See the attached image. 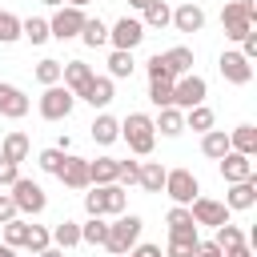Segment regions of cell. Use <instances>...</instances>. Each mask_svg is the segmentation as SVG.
Here are the masks:
<instances>
[{"label": "cell", "mask_w": 257, "mask_h": 257, "mask_svg": "<svg viewBox=\"0 0 257 257\" xmlns=\"http://www.w3.org/2000/svg\"><path fill=\"white\" fill-rule=\"evenodd\" d=\"M124 137H128V145H133L137 153H149V149H153V120L141 116V112H133V116L124 120Z\"/></svg>", "instance_id": "obj_1"}, {"label": "cell", "mask_w": 257, "mask_h": 257, "mask_svg": "<svg viewBox=\"0 0 257 257\" xmlns=\"http://www.w3.org/2000/svg\"><path fill=\"white\" fill-rule=\"evenodd\" d=\"M137 233H141V217H124L116 229H108V241H104V245H108L112 253H124V249L137 241Z\"/></svg>", "instance_id": "obj_2"}, {"label": "cell", "mask_w": 257, "mask_h": 257, "mask_svg": "<svg viewBox=\"0 0 257 257\" xmlns=\"http://www.w3.org/2000/svg\"><path fill=\"white\" fill-rule=\"evenodd\" d=\"M221 20H225V28H229V36H237V40H245L249 32H253V16L241 8V4H225V12H221Z\"/></svg>", "instance_id": "obj_3"}, {"label": "cell", "mask_w": 257, "mask_h": 257, "mask_svg": "<svg viewBox=\"0 0 257 257\" xmlns=\"http://www.w3.org/2000/svg\"><path fill=\"white\" fill-rule=\"evenodd\" d=\"M221 173H225V181H249L253 177V161L245 157V153H225V161H221Z\"/></svg>", "instance_id": "obj_4"}, {"label": "cell", "mask_w": 257, "mask_h": 257, "mask_svg": "<svg viewBox=\"0 0 257 257\" xmlns=\"http://www.w3.org/2000/svg\"><path fill=\"white\" fill-rule=\"evenodd\" d=\"M165 185H169V197H173V201H193V193H197V181H193V173H185V169L165 173Z\"/></svg>", "instance_id": "obj_5"}, {"label": "cell", "mask_w": 257, "mask_h": 257, "mask_svg": "<svg viewBox=\"0 0 257 257\" xmlns=\"http://www.w3.org/2000/svg\"><path fill=\"white\" fill-rule=\"evenodd\" d=\"M221 72H225V80H233V84H245V80L253 76L249 60H245L241 52H225V56H221Z\"/></svg>", "instance_id": "obj_6"}, {"label": "cell", "mask_w": 257, "mask_h": 257, "mask_svg": "<svg viewBox=\"0 0 257 257\" xmlns=\"http://www.w3.org/2000/svg\"><path fill=\"white\" fill-rule=\"evenodd\" d=\"M173 100H177V104H185V108L201 104V100H205V80H201V76H189V80H181V84L173 88Z\"/></svg>", "instance_id": "obj_7"}, {"label": "cell", "mask_w": 257, "mask_h": 257, "mask_svg": "<svg viewBox=\"0 0 257 257\" xmlns=\"http://www.w3.org/2000/svg\"><path fill=\"white\" fill-rule=\"evenodd\" d=\"M141 36H145L141 20H128V16H124V20H116V28H112V40H116V48H120V52H124V48H133Z\"/></svg>", "instance_id": "obj_8"}, {"label": "cell", "mask_w": 257, "mask_h": 257, "mask_svg": "<svg viewBox=\"0 0 257 257\" xmlns=\"http://www.w3.org/2000/svg\"><path fill=\"white\" fill-rule=\"evenodd\" d=\"M189 217H197V221H205V225H229V213H225V205H217V201H193V213Z\"/></svg>", "instance_id": "obj_9"}, {"label": "cell", "mask_w": 257, "mask_h": 257, "mask_svg": "<svg viewBox=\"0 0 257 257\" xmlns=\"http://www.w3.org/2000/svg\"><path fill=\"white\" fill-rule=\"evenodd\" d=\"M12 205H20V209H44V193L32 185V181H16V197H12Z\"/></svg>", "instance_id": "obj_10"}, {"label": "cell", "mask_w": 257, "mask_h": 257, "mask_svg": "<svg viewBox=\"0 0 257 257\" xmlns=\"http://www.w3.org/2000/svg\"><path fill=\"white\" fill-rule=\"evenodd\" d=\"M40 108H44V116H52V120H56V116H68V108H72V96H68L64 88H52V92L44 96V104H40Z\"/></svg>", "instance_id": "obj_11"}, {"label": "cell", "mask_w": 257, "mask_h": 257, "mask_svg": "<svg viewBox=\"0 0 257 257\" xmlns=\"http://www.w3.org/2000/svg\"><path fill=\"white\" fill-rule=\"evenodd\" d=\"M0 112H8V116H24V112H28V100H24L12 84H0Z\"/></svg>", "instance_id": "obj_12"}, {"label": "cell", "mask_w": 257, "mask_h": 257, "mask_svg": "<svg viewBox=\"0 0 257 257\" xmlns=\"http://www.w3.org/2000/svg\"><path fill=\"white\" fill-rule=\"evenodd\" d=\"M201 24H205V12H201L197 4H181V8H177V28H181V32H197Z\"/></svg>", "instance_id": "obj_13"}, {"label": "cell", "mask_w": 257, "mask_h": 257, "mask_svg": "<svg viewBox=\"0 0 257 257\" xmlns=\"http://www.w3.org/2000/svg\"><path fill=\"white\" fill-rule=\"evenodd\" d=\"M76 28H84V16H80L76 8H68V12H60V16L52 20V32H56L60 40H64V36H72Z\"/></svg>", "instance_id": "obj_14"}, {"label": "cell", "mask_w": 257, "mask_h": 257, "mask_svg": "<svg viewBox=\"0 0 257 257\" xmlns=\"http://www.w3.org/2000/svg\"><path fill=\"white\" fill-rule=\"evenodd\" d=\"M56 173H60L68 185H84V181H88V165H84V161H76V157H64V165H60Z\"/></svg>", "instance_id": "obj_15"}, {"label": "cell", "mask_w": 257, "mask_h": 257, "mask_svg": "<svg viewBox=\"0 0 257 257\" xmlns=\"http://www.w3.org/2000/svg\"><path fill=\"white\" fill-rule=\"evenodd\" d=\"M161 64H165V72L173 76V72H185L189 64H193V52L189 48H173V52H165L161 56Z\"/></svg>", "instance_id": "obj_16"}, {"label": "cell", "mask_w": 257, "mask_h": 257, "mask_svg": "<svg viewBox=\"0 0 257 257\" xmlns=\"http://www.w3.org/2000/svg\"><path fill=\"white\" fill-rule=\"evenodd\" d=\"M84 100H92V104H108V100H112V84H108V80H92V84L84 88Z\"/></svg>", "instance_id": "obj_17"}, {"label": "cell", "mask_w": 257, "mask_h": 257, "mask_svg": "<svg viewBox=\"0 0 257 257\" xmlns=\"http://www.w3.org/2000/svg\"><path fill=\"white\" fill-rule=\"evenodd\" d=\"M149 96H153V104H173V84H169V76H153Z\"/></svg>", "instance_id": "obj_18"}, {"label": "cell", "mask_w": 257, "mask_h": 257, "mask_svg": "<svg viewBox=\"0 0 257 257\" xmlns=\"http://www.w3.org/2000/svg\"><path fill=\"white\" fill-rule=\"evenodd\" d=\"M213 245H217V249H229V253H233V249H241V229H233V225H221Z\"/></svg>", "instance_id": "obj_19"}, {"label": "cell", "mask_w": 257, "mask_h": 257, "mask_svg": "<svg viewBox=\"0 0 257 257\" xmlns=\"http://www.w3.org/2000/svg\"><path fill=\"white\" fill-rule=\"evenodd\" d=\"M233 145H237V149L249 157V153H253V145H257V133H253V124H241V128L233 133Z\"/></svg>", "instance_id": "obj_20"}, {"label": "cell", "mask_w": 257, "mask_h": 257, "mask_svg": "<svg viewBox=\"0 0 257 257\" xmlns=\"http://www.w3.org/2000/svg\"><path fill=\"white\" fill-rule=\"evenodd\" d=\"M229 205H233V209H249V205H253V185L241 181V185L229 193Z\"/></svg>", "instance_id": "obj_21"}, {"label": "cell", "mask_w": 257, "mask_h": 257, "mask_svg": "<svg viewBox=\"0 0 257 257\" xmlns=\"http://www.w3.org/2000/svg\"><path fill=\"white\" fill-rule=\"evenodd\" d=\"M205 153H209V157H225V153H229V137H225V133H209V137H205Z\"/></svg>", "instance_id": "obj_22"}, {"label": "cell", "mask_w": 257, "mask_h": 257, "mask_svg": "<svg viewBox=\"0 0 257 257\" xmlns=\"http://www.w3.org/2000/svg\"><path fill=\"white\" fill-rule=\"evenodd\" d=\"M141 181H145V189L157 193V189L165 185V169H161V165H145V169H141Z\"/></svg>", "instance_id": "obj_23"}, {"label": "cell", "mask_w": 257, "mask_h": 257, "mask_svg": "<svg viewBox=\"0 0 257 257\" xmlns=\"http://www.w3.org/2000/svg\"><path fill=\"white\" fill-rule=\"evenodd\" d=\"M80 32H84V40H88V44H104V40H108V32H104V24H100V20H84V28H80Z\"/></svg>", "instance_id": "obj_24"}, {"label": "cell", "mask_w": 257, "mask_h": 257, "mask_svg": "<svg viewBox=\"0 0 257 257\" xmlns=\"http://www.w3.org/2000/svg\"><path fill=\"white\" fill-rule=\"evenodd\" d=\"M24 36H28V40H32V44H40V40H44V36H48V24H44V20H36V16H32V20H24Z\"/></svg>", "instance_id": "obj_25"}, {"label": "cell", "mask_w": 257, "mask_h": 257, "mask_svg": "<svg viewBox=\"0 0 257 257\" xmlns=\"http://www.w3.org/2000/svg\"><path fill=\"white\" fill-rule=\"evenodd\" d=\"M92 137H96V141H112V137H116V120H112V116H100V120L92 124Z\"/></svg>", "instance_id": "obj_26"}, {"label": "cell", "mask_w": 257, "mask_h": 257, "mask_svg": "<svg viewBox=\"0 0 257 257\" xmlns=\"http://www.w3.org/2000/svg\"><path fill=\"white\" fill-rule=\"evenodd\" d=\"M88 173H92V177H96V181H108V177H116V173H120V165H116V161H108V157H104V161H96V165H92V169H88Z\"/></svg>", "instance_id": "obj_27"}, {"label": "cell", "mask_w": 257, "mask_h": 257, "mask_svg": "<svg viewBox=\"0 0 257 257\" xmlns=\"http://www.w3.org/2000/svg\"><path fill=\"white\" fill-rule=\"evenodd\" d=\"M145 8H149V24H157V28H161V24H169V8H165L161 0H149Z\"/></svg>", "instance_id": "obj_28"}, {"label": "cell", "mask_w": 257, "mask_h": 257, "mask_svg": "<svg viewBox=\"0 0 257 257\" xmlns=\"http://www.w3.org/2000/svg\"><path fill=\"white\" fill-rule=\"evenodd\" d=\"M68 80H72V84H76L80 92H84V88L92 84V76H88V68H84V64H68Z\"/></svg>", "instance_id": "obj_29"}, {"label": "cell", "mask_w": 257, "mask_h": 257, "mask_svg": "<svg viewBox=\"0 0 257 257\" xmlns=\"http://www.w3.org/2000/svg\"><path fill=\"white\" fill-rule=\"evenodd\" d=\"M161 133H169V137H173V133H181V112L165 108V112H161Z\"/></svg>", "instance_id": "obj_30"}, {"label": "cell", "mask_w": 257, "mask_h": 257, "mask_svg": "<svg viewBox=\"0 0 257 257\" xmlns=\"http://www.w3.org/2000/svg\"><path fill=\"white\" fill-rule=\"evenodd\" d=\"M24 149H28V141H24V137H8L4 157H8V161H20V157H24Z\"/></svg>", "instance_id": "obj_31"}, {"label": "cell", "mask_w": 257, "mask_h": 257, "mask_svg": "<svg viewBox=\"0 0 257 257\" xmlns=\"http://www.w3.org/2000/svg\"><path fill=\"white\" fill-rule=\"evenodd\" d=\"M84 205H88V213H92V217H96V213H104V209H108V189L88 193V201H84Z\"/></svg>", "instance_id": "obj_32"}, {"label": "cell", "mask_w": 257, "mask_h": 257, "mask_svg": "<svg viewBox=\"0 0 257 257\" xmlns=\"http://www.w3.org/2000/svg\"><path fill=\"white\" fill-rule=\"evenodd\" d=\"M56 241H60V245H76V241H80V229H76L72 221H64V225L56 229Z\"/></svg>", "instance_id": "obj_33"}, {"label": "cell", "mask_w": 257, "mask_h": 257, "mask_svg": "<svg viewBox=\"0 0 257 257\" xmlns=\"http://www.w3.org/2000/svg\"><path fill=\"white\" fill-rule=\"evenodd\" d=\"M108 64H112V72H116V76H128V72H133L128 52H112V60H108Z\"/></svg>", "instance_id": "obj_34"}, {"label": "cell", "mask_w": 257, "mask_h": 257, "mask_svg": "<svg viewBox=\"0 0 257 257\" xmlns=\"http://www.w3.org/2000/svg\"><path fill=\"white\" fill-rule=\"evenodd\" d=\"M36 76H40V80H44V84H52V80H56V76H60V64H56V60H44V64H40V68H36Z\"/></svg>", "instance_id": "obj_35"}, {"label": "cell", "mask_w": 257, "mask_h": 257, "mask_svg": "<svg viewBox=\"0 0 257 257\" xmlns=\"http://www.w3.org/2000/svg\"><path fill=\"white\" fill-rule=\"evenodd\" d=\"M84 237H88V241H108V225L92 221V225H84Z\"/></svg>", "instance_id": "obj_36"}, {"label": "cell", "mask_w": 257, "mask_h": 257, "mask_svg": "<svg viewBox=\"0 0 257 257\" xmlns=\"http://www.w3.org/2000/svg\"><path fill=\"white\" fill-rule=\"evenodd\" d=\"M12 36H20V32H16V20H12L8 12H0V40H12Z\"/></svg>", "instance_id": "obj_37"}, {"label": "cell", "mask_w": 257, "mask_h": 257, "mask_svg": "<svg viewBox=\"0 0 257 257\" xmlns=\"http://www.w3.org/2000/svg\"><path fill=\"white\" fill-rule=\"evenodd\" d=\"M213 124V112L209 108H193V128H209Z\"/></svg>", "instance_id": "obj_38"}, {"label": "cell", "mask_w": 257, "mask_h": 257, "mask_svg": "<svg viewBox=\"0 0 257 257\" xmlns=\"http://www.w3.org/2000/svg\"><path fill=\"white\" fill-rule=\"evenodd\" d=\"M40 165L56 173V169H60V153H56V149H48V153H40Z\"/></svg>", "instance_id": "obj_39"}, {"label": "cell", "mask_w": 257, "mask_h": 257, "mask_svg": "<svg viewBox=\"0 0 257 257\" xmlns=\"http://www.w3.org/2000/svg\"><path fill=\"white\" fill-rule=\"evenodd\" d=\"M8 241H28V225H8Z\"/></svg>", "instance_id": "obj_40"}, {"label": "cell", "mask_w": 257, "mask_h": 257, "mask_svg": "<svg viewBox=\"0 0 257 257\" xmlns=\"http://www.w3.org/2000/svg\"><path fill=\"white\" fill-rule=\"evenodd\" d=\"M0 181H16V165L8 157H0Z\"/></svg>", "instance_id": "obj_41"}, {"label": "cell", "mask_w": 257, "mask_h": 257, "mask_svg": "<svg viewBox=\"0 0 257 257\" xmlns=\"http://www.w3.org/2000/svg\"><path fill=\"white\" fill-rule=\"evenodd\" d=\"M108 209H124V193L120 189H108Z\"/></svg>", "instance_id": "obj_42"}, {"label": "cell", "mask_w": 257, "mask_h": 257, "mask_svg": "<svg viewBox=\"0 0 257 257\" xmlns=\"http://www.w3.org/2000/svg\"><path fill=\"white\" fill-rule=\"evenodd\" d=\"M24 245H32V249H44V233L40 229H28V241Z\"/></svg>", "instance_id": "obj_43"}, {"label": "cell", "mask_w": 257, "mask_h": 257, "mask_svg": "<svg viewBox=\"0 0 257 257\" xmlns=\"http://www.w3.org/2000/svg\"><path fill=\"white\" fill-rule=\"evenodd\" d=\"M249 56H257V36H253V32L245 36V60H249Z\"/></svg>", "instance_id": "obj_44"}, {"label": "cell", "mask_w": 257, "mask_h": 257, "mask_svg": "<svg viewBox=\"0 0 257 257\" xmlns=\"http://www.w3.org/2000/svg\"><path fill=\"white\" fill-rule=\"evenodd\" d=\"M120 173H124V177H128V181H137V177H141V169H137V165H133V161H124V165H120Z\"/></svg>", "instance_id": "obj_45"}, {"label": "cell", "mask_w": 257, "mask_h": 257, "mask_svg": "<svg viewBox=\"0 0 257 257\" xmlns=\"http://www.w3.org/2000/svg\"><path fill=\"white\" fill-rule=\"evenodd\" d=\"M197 257H221L217 245H197Z\"/></svg>", "instance_id": "obj_46"}, {"label": "cell", "mask_w": 257, "mask_h": 257, "mask_svg": "<svg viewBox=\"0 0 257 257\" xmlns=\"http://www.w3.org/2000/svg\"><path fill=\"white\" fill-rule=\"evenodd\" d=\"M133 257H161V249H157V245H141Z\"/></svg>", "instance_id": "obj_47"}, {"label": "cell", "mask_w": 257, "mask_h": 257, "mask_svg": "<svg viewBox=\"0 0 257 257\" xmlns=\"http://www.w3.org/2000/svg\"><path fill=\"white\" fill-rule=\"evenodd\" d=\"M12 209H16L12 197H0V217H12Z\"/></svg>", "instance_id": "obj_48"}, {"label": "cell", "mask_w": 257, "mask_h": 257, "mask_svg": "<svg viewBox=\"0 0 257 257\" xmlns=\"http://www.w3.org/2000/svg\"><path fill=\"white\" fill-rule=\"evenodd\" d=\"M229 257H249V253H245V249H233V253H229Z\"/></svg>", "instance_id": "obj_49"}, {"label": "cell", "mask_w": 257, "mask_h": 257, "mask_svg": "<svg viewBox=\"0 0 257 257\" xmlns=\"http://www.w3.org/2000/svg\"><path fill=\"white\" fill-rule=\"evenodd\" d=\"M0 257H12V249H8V245H0Z\"/></svg>", "instance_id": "obj_50"}, {"label": "cell", "mask_w": 257, "mask_h": 257, "mask_svg": "<svg viewBox=\"0 0 257 257\" xmlns=\"http://www.w3.org/2000/svg\"><path fill=\"white\" fill-rule=\"evenodd\" d=\"M133 4H149V0H133Z\"/></svg>", "instance_id": "obj_51"}, {"label": "cell", "mask_w": 257, "mask_h": 257, "mask_svg": "<svg viewBox=\"0 0 257 257\" xmlns=\"http://www.w3.org/2000/svg\"><path fill=\"white\" fill-rule=\"evenodd\" d=\"M44 257H56V253H44Z\"/></svg>", "instance_id": "obj_52"}, {"label": "cell", "mask_w": 257, "mask_h": 257, "mask_svg": "<svg viewBox=\"0 0 257 257\" xmlns=\"http://www.w3.org/2000/svg\"><path fill=\"white\" fill-rule=\"evenodd\" d=\"M48 4H56V0H48Z\"/></svg>", "instance_id": "obj_53"}, {"label": "cell", "mask_w": 257, "mask_h": 257, "mask_svg": "<svg viewBox=\"0 0 257 257\" xmlns=\"http://www.w3.org/2000/svg\"><path fill=\"white\" fill-rule=\"evenodd\" d=\"M76 4H80V0H76Z\"/></svg>", "instance_id": "obj_54"}]
</instances>
